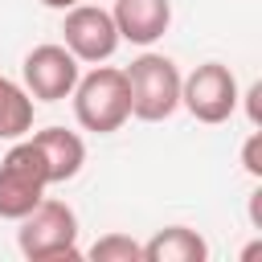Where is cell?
Returning a JSON list of instances; mask_svg holds the SVG:
<instances>
[{
    "label": "cell",
    "mask_w": 262,
    "mask_h": 262,
    "mask_svg": "<svg viewBox=\"0 0 262 262\" xmlns=\"http://www.w3.org/2000/svg\"><path fill=\"white\" fill-rule=\"evenodd\" d=\"M70 98H74V119L94 135H111L131 119V90L123 70L115 66H94L86 78L78 74Z\"/></svg>",
    "instance_id": "cell-1"
},
{
    "label": "cell",
    "mask_w": 262,
    "mask_h": 262,
    "mask_svg": "<svg viewBox=\"0 0 262 262\" xmlns=\"http://www.w3.org/2000/svg\"><path fill=\"white\" fill-rule=\"evenodd\" d=\"M16 246L29 262H57V258H78V213L66 201L41 196L16 229Z\"/></svg>",
    "instance_id": "cell-2"
},
{
    "label": "cell",
    "mask_w": 262,
    "mask_h": 262,
    "mask_svg": "<svg viewBox=\"0 0 262 262\" xmlns=\"http://www.w3.org/2000/svg\"><path fill=\"white\" fill-rule=\"evenodd\" d=\"M127 90H131V115L143 123H164L180 106V70L164 53H139L127 70Z\"/></svg>",
    "instance_id": "cell-3"
},
{
    "label": "cell",
    "mask_w": 262,
    "mask_h": 262,
    "mask_svg": "<svg viewBox=\"0 0 262 262\" xmlns=\"http://www.w3.org/2000/svg\"><path fill=\"white\" fill-rule=\"evenodd\" d=\"M49 188V168L45 156L33 139H16L8 147V156L0 160V217L4 221H20Z\"/></svg>",
    "instance_id": "cell-4"
},
{
    "label": "cell",
    "mask_w": 262,
    "mask_h": 262,
    "mask_svg": "<svg viewBox=\"0 0 262 262\" xmlns=\"http://www.w3.org/2000/svg\"><path fill=\"white\" fill-rule=\"evenodd\" d=\"M237 78L221 61H205L188 78H180V106L196 123H225L237 111Z\"/></svg>",
    "instance_id": "cell-5"
},
{
    "label": "cell",
    "mask_w": 262,
    "mask_h": 262,
    "mask_svg": "<svg viewBox=\"0 0 262 262\" xmlns=\"http://www.w3.org/2000/svg\"><path fill=\"white\" fill-rule=\"evenodd\" d=\"M61 33H66V49H70L78 61H90V66L106 61V57L119 49L115 16H111V8H102V4H86V0H82V4L66 8Z\"/></svg>",
    "instance_id": "cell-6"
},
{
    "label": "cell",
    "mask_w": 262,
    "mask_h": 262,
    "mask_svg": "<svg viewBox=\"0 0 262 262\" xmlns=\"http://www.w3.org/2000/svg\"><path fill=\"white\" fill-rule=\"evenodd\" d=\"M20 78L37 102H61V98H70V90L78 82V57L66 45H37L25 53Z\"/></svg>",
    "instance_id": "cell-7"
},
{
    "label": "cell",
    "mask_w": 262,
    "mask_h": 262,
    "mask_svg": "<svg viewBox=\"0 0 262 262\" xmlns=\"http://www.w3.org/2000/svg\"><path fill=\"white\" fill-rule=\"evenodd\" d=\"M111 16H115V29H119V41L151 45V41H160L168 33L172 4L168 0H115Z\"/></svg>",
    "instance_id": "cell-8"
},
{
    "label": "cell",
    "mask_w": 262,
    "mask_h": 262,
    "mask_svg": "<svg viewBox=\"0 0 262 262\" xmlns=\"http://www.w3.org/2000/svg\"><path fill=\"white\" fill-rule=\"evenodd\" d=\"M33 143L41 147L45 156V168H49V184H66L82 172L86 164V143L78 131H66V127H45L33 135Z\"/></svg>",
    "instance_id": "cell-9"
},
{
    "label": "cell",
    "mask_w": 262,
    "mask_h": 262,
    "mask_svg": "<svg viewBox=\"0 0 262 262\" xmlns=\"http://www.w3.org/2000/svg\"><path fill=\"white\" fill-rule=\"evenodd\" d=\"M209 242L188 225H168L151 242H143V262H205Z\"/></svg>",
    "instance_id": "cell-10"
},
{
    "label": "cell",
    "mask_w": 262,
    "mask_h": 262,
    "mask_svg": "<svg viewBox=\"0 0 262 262\" xmlns=\"http://www.w3.org/2000/svg\"><path fill=\"white\" fill-rule=\"evenodd\" d=\"M33 131V94L0 74V139H20Z\"/></svg>",
    "instance_id": "cell-11"
},
{
    "label": "cell",
    "mask_w": 262,
    "mask_h": 262,
    "mask_svg": "<svg viewBox=\"0 0 262 262\" xmlns=\"http://www.w3.org/2000/svg\"><path fill=\"white\" fill-rule=\"evenodd\" d=\"M86 258H94V262H143V242H135L131 233H102L86 250Z\"/></svg>",
    "instance_id": "cell-12"
},
{
    "label": "cell",
    "mask_w": 262,
    "mask_h": 262,
    "mask_svg": "<svg viewBox=\"0 0 262 262\" xmlns=\"http://www.w3.org/2000/svg\"><path fill=\"white\" fill-rule=\"evenodd\" d=\"M242 168H246L254 180L262 176V131H258V127L250 131V139H246V147H242Z\"/></svg>",
    "instance_id": "cell-13"
},
{
    "label": "cell",
    "mask_w": 262,
    "mask_h": 262,
    "mask_svg": "<svg viewBox=\"0 0 262 262\" xmlns=\"http://www.w3.org/2000/svg\"><path fill=\"white\" fill-rule=\"evenodd\" d=\"M258 98H262V82H254V86L246 90V106H250V123H254V127L262 123V115H258Z\"/></svg>",
    "instance_id": "cell-14"
},
{
    "label": "cell",
    "mask_w": 262,
    "mask_h": 262,
    "mask_svg": "<svg viewBox=\"0 0 262 262\" xmlns=\"http://www.w3.org/2000/svg\"><path fill=\"white\" fill-rule=\"evenodd\" d=\"M41 4H45V8H61V12H66V8H74V4H82V0H41Z\"/></svg>",
    "instance_id": "cell-15"
}]
</instances>
